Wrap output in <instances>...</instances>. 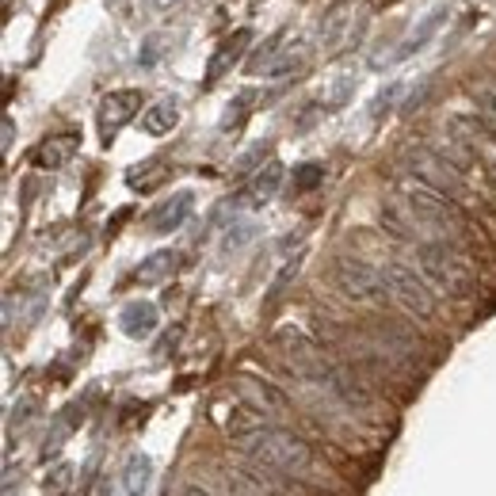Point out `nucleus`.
<instances>
[{
  "label": "nucleus",
  "mask_w": 496,
  "mask_h": 496,
  "mask_svg": "<svg viewBox=\"0 0 496 496\" xmlns=\"http://www.w3.org/2000/svg\"><path fill=\"white\" fill-rule=\"evenodd\" d=\"M382 222H386L390 233H397V237H413L420 230L424 237H435V240H458L466 233V222L458 214V206L450 203V195L432 191V188H424V183L405 188L397 203L382 210Z\"/></svg>",
  "instance_id": "nucleus-1"
},
{
  "label": "nucleus",
  "mask_w": 496,
  "mask_h": 496,
  "mask_svg": "<svg viewBox=\"0 0 496 496\" xmlns=\"http://www.w3.org/2000/svg\"><path fill=\"white\" fill-rule=\"evenodd\" d=\"M237 447L245 450L256 466H264V470L294 477V481L314 477V470H317V455H314V447H309L302 435L282 432V428H267V424L256 428V432H248V435H240Z\"/></svg>",
  "instance_id": "nucleus-2"
},
{
  "label": "nucleus",
  "mask_w": 496,
  "mask_h": 496,
  "mask_svg": "<svg viewBox=\"0 0 496 496\" xmlns=\"http://www.w3.org/2000/svg\"><path fill=\"white\" fill-rule=\"evenodd\" d=\"M416 264L424 279L432 282L439 294L447 298H466L474 294L477 279H474V267L466 264L455 248H450V240H420L416 245Z\"/></svg>",
  "instance_id": "nucleus-3"
},
{
  "label": "nucleus",
  "mask_w": 496,
  "mask_h": 496,
  "mask_svg": "<svg viewBox=\"0 0 496 496\" xmlns=\"http://www.w3.org/2000/svg\"><path fill=\"white\" fill-rule=\"evenodd\" d=\"M401 168L408 176H413L416 183H424V188L432 191H443V195H462L466 191V180L458 172V161H447V153H435L428 146H408L401 153Z\"/></svg>",
  "instance_id": "nucleus-4"
},
{
  "label": "nucleus",
  "mask_w": 496,
  "mask_h": 496,
  "mask_svg": "<svg viewBox=\"0 0 496 496\" xmlns=\"http://www.w3.org/2000/svg\"><path fill=\"white\" fill-rule=\"evenodd\" d=\"M382 279H386V290L397 306L405 309V314H413V317H435V294L428 287V279H420L413 267H405V264H386L382 267Z\"/></svg>",
  "instance_id": "nucleus-5"
},
{
  "label": "nucleus",
  "mask_w": 496,
  "mask_h": 496,
  "mask_svg": "<svg viewBox=\"0 0 496 496\" xmlns=\"http://www.w3.org/2000/svg\"><path fill=\"white\" fill-rule=\"evenodd\" d=\"M332 279L344 298L351 302H366V306H378L386 302V279H382L378 267H371L366 260H356V256H340L332 264Z\"/></svg>",
  "instance_id": "nucleus-6"
},
{
  "label": "nucleus",
  "mask_w": 496,
  "mask_h": 496,
  "mask_svg": "<svg viewBox=\"0 0 496 496\" xmlns=\"http://www.w3.org/2000/svg\"><path fill=\"white\" fill-rule=\"evenodd\" d=\"M138 107H141V92H134V88H119L99 99V134H104V141L115 138L122 126L138 115Z\"/></svg>",
  "instance_id": "nucleus-7"
},
{
  "label": "nucleus",
  "mask_w": 496,
  "mask_h": 496,
  "mask_svg": "<svg viewBox=\"0 0 496 496\" xmlns=\"http://www.w3.org/2000/svg\"><path fill=\"white\" fill-rule=\"evenodd\" d=\"M191 206H195V195L191 191H176L172 198H168V203H161L157 210H153L149 230L153 233H172V230H180V225L191 218Z\"/></svg>",
  "instance_id": "nucleus-8"
},
{
  "label": "nucleus",
  "mask_w": 496,
  "mask_h": 496,
  "mask_svg": "<svg viewBox=\"0 0 496 496\" xmlns=\"http://www.w3.org/2000/svg\"><path fill=\"white\" fill-rule=\"evenodd\" d=\"M149 485H153V462H149V455L134 450V455L122 462L119 496H149Z\"/></svg>",
  "instance_id": "nucleus-9"
},
{
  "label": "nucleus",
  "mask_w": 496,
  "mask_h": 496,
  "mask_svg": "<svg viewBox=\"0 0 496 496\" xmlns=\"http://www.w3.org/2000/svg\"><path fill=\"white\" fill-rule=\"evenodd\" d=\"M237 390L240 397L252 405V408H260L264 416H279V413H287V397H282L275 386H267V382H256V378H237Z\"/></svg>",
  "instance_id": "nucleus-10"
},
{
  "label": "nucleus",
  "mask_w": 496,
  "mask_h": 496,
  "mask_svg": "<svg viewBox=\"0 0 496 496\" xmlns=\"http://www.w3.org/2000/svg\"><path fill=\"white\" fill-rule=\"evenodd\" d=\"M157 324H161V314H157L153 302H130V306H122V314H119V329L126 336H134V340L153 336Z\"/></svg>",
  "instance_id": "nucleus-11"
},
{
  "label": "nucleus",
  "mask_w": 496,
  "mask_h": 496,
  "mask_svg": "<svg viewBox=\"0 0 496 496\" xmlns=\"http://www.w3.org/2000/svg\"><path fill=\"white\" fill-rule=\"evenodd\" d=\"M248 42H252V31H248V27H240V31H233L230 38H225L222 46H218V54L210 58V65H206V80H222L225 73H230V69L240 62V54H245Z\"/></svg>",
  "instance_id": "nucleus-12"
},
{
  "label": "nucleus",
  "mask_w": 496,
  "mask_h": 496,
  "mask_svg": "<svg viewBox=\"0 0 496 496\" xmlns=\"http://www.w3.org/2000/svg\"><path fill=\"white\" fill-rule=\"evenodd\" d=\"M176 122H180V104H176V99H157V104L141 115V130L161 138V134H172Z\"/></svg>",
  "instance_id": "nucleus-13"
},
{
  "label": "nucleus",
  "mask_w": 496,
  "mask_h": 496,
  "mask_svg": "<svg viewBox=\"0 0 496 496\" xmlns=\"http://www.w3.org/2000/svg\"><path fill=\"white\" fill-rule=\"evenodd\" d=\"M73 153H77V138L73 134H58V138H46L35 149V164L38 168H62Z\"/></svg>",
  "instance_id": "nucleus-14"
},
{
  "label": "nucleus",
  "mask_w": 496,
  "mask_h": 496,
  "mask_svg": "<svg viewBox=\"0 0 496 496\" xmlns=\"http://www.w3.org/2000/svg\"><path fill=\"white\" fill-rule=\"evenodd\" d=\"M176 267H180V252H153V256L141 260L138 267V282H146V287H153V282H164L168 275H176Z\"/></svg>",
  "instance_id": "nucleus-15"
},
{
  "label": "nucleus",
  "mask_w": 496,
  "mask_h": 496,
  "mask_svg": "<svg viewBox=\"0 0 496 496\" xmlns=\"http://www.w3.org/2000/svg\"><path fill=\"white\" fill-rule=\"evenodd\" d=\"M279 183H282V164L279 161H267L256 180H252V188H248V203L252 206H264V203H272L275 191H279Z\"/></svg>",
  "instance_id": "nucleus-16"
},
{
  "label": "nucleus",
  "mask_w": 496,
  "mask_h": 496,
  "mask_svg": "<svg viewBox=\"0 0 496 496\" xmlns=\"http://www.w3.org/2000/svg\"><path fill=\"white\" fill-rule=\"evenodd\" d=\"M443 20H447V8H435V12H428V16H424V23L416 27L413 35H408V42H405V46L393 54L390 62H401V58H408V54H413V50H424V42H428V38L439 31V23H443Z\"/></svg>",
  "instance_id": "nucleus-17"
},
{
  "label": "nucleus",
  "mask_w": 496,
  "mask_h": 496,
  "mask_svg": "<svg viewBox=\"0 0 496 496\" xmlns=\"http://www.w3.org/2000/svg\"><path fill=\"white\" fill-rule=\"evenodd\" d=\"M470 96L477 104V115H481V122H485V130L496 134V84H474Z\"/></svg>",
  "instance_id": "nucleus-18"
},
{
  "label": "nucleus",
  "mask_w": 496,
  "mask_h": 496,
  "mask_svg": "<svg viewBox=\"0 0 496 496\" xmlns=\"http://www.w3.org/2000/svg\"><path fill=\"white\" fill-rule=\"evenodd\" d=\"M73 416H77V408H65V413L58 416V424H54V435H46V443H42V458H54L58 450L65 447V439L73 435Z\"/></svg>",
  "instance_id": "nucleus-19"
},
{
  "label": "nucleus",
  "mask_w": 496,
  "mask_h": 496,
  "mask_svg": "<svg viewBox=\"0 0 496 496\" xmlns=\"http://www.w3.org/2000/svg\"><path fill=\"white\" fill-rule=\"evenodd\" d=\"M248 104H252V92H240L237 99H230V107H225V115H222V130H237L248 115Z\"/></svg>",
  "instance_id": "nucleus-20"
},
{
  "label": "nucleus",
  "mask_w": 496,
  "mask_h": 496,
  "mask_svg": "<svg viewBox=\"0 0 496 496\" xmlns=\"http://www.w3.org/2000/svg\"><path fill=\"white\" fill-rule=\"evenodd\" d=\"M42 485H46V496H65L69 485H73V466H54Z\"/></svg>",
  "instance_id": "nucleus-21"
},
{
  "label": "nucleus",
  "mask_w": 496,
  "mask_h": 496,
  "mask_svg": "<svg viewBox=\"0 0 496 496\" xmlns=\"http://www.w3.org/2000/svg\"><path fill=\"white\" fill-rule=\"evenodd\" d=\"M324 180V168L321 164H302V168H298V172H294V188H317V183Z\"/></svg>",
  "instance_id": "nucleus-22"
},
{
  "label": "nucleus",
  "mask_w": 496,
  "mask_h": 496,
  "mask_svg": "<svg viewBox=\"0 0 496 496\" xmlns=\"http://www.w3.org/2000/svg\"><path fill=\"white\" fill-rule=\"evenodd\" d=\"M252 237H256V225H252V222L233 225L230 237H225V248H240V245H245V240H252Z\"/></svg>",
  "instance_id": "nucleus-23"
},
{
  "label": "nucleus",
  "mask_w": 496,
  "mask_h": 496,
  "mask_svg": "<svg viewBox=\"0 0 496 496\" xmlns=\"http://www.w3.org/2000/svg\"><path fill=\"white\" fill-rule=\"evenodd\" d=\"M264 149H267V146H252V149L245 153V157H240V161L233 164V172H248V168H252V164H256V161L264 157Z\"/></svg>",
  "instance_id": "nucleus-24"
},
{
  "label": "nucleus",
  "mask_w": 496,
  "mask_h": 496,
  "mask_svg": "<svg viewBox=\"0 0 496 496\" xmlns=\"http://www.w3.org/2000/svg\"><path fill=\"white\" fill-rule=\"evenodd\" d=\"M12 141H16V122L4 119V153L12 149Z\"/></svg>",
  "instance_id": "nucleus-25"
},
{
  "label": "nucleus",
  "mask_w": 496,
  "mask_h": 496,
  "mask_svg": "<svg viewBox=\"0 0 496 496\" xmlns=\"http://www.w3.org/2000/svg\"><path fill=\"white\" fill-rule=\"evenodd\" d=\"M492 183H496V168H492Z\"/></svg>",
  "instance_id": "nucleus-26"
}]
</instances>
